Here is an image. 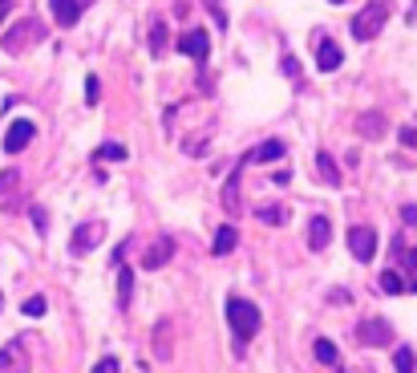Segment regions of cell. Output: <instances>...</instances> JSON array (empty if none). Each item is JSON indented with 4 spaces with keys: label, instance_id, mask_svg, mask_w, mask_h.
<instances>
[{
    "label": "cell",
    "instance_id": "23",
    "mask_svg": "<svg viewBox=\"0 0 417 373\" xmlns=\"http://www.w3.org/2000/svg\"><path fill=\"white\" fill-rule=\"evenodd\" d=\"M316 361L320 365H336L340 357H336V345L328 341V337H316Z\"/></svg>",
    "mask_w": 417,
    "mask_h": 373
},
{
    "label": "cell",
    "instance_id": "10",
    "mask_svg": "<svg viewBox=\"0 0 417 373\" xmlns=\"http://www.w3.org/2000/svg\"><path fill=\"white\" fill-rule=\"evenodd\" d=\"M312 45H316V69H320V73H332V69H340L344 53H340V45H336V41L320 37V41H312Z\"/></svg>",
    "mask_w": 417,
    "mask_h": 373
},
{
    "label": "cell",
    "instance_id": "29",
    "mask_svg": "<svg viewBox=\"0 0 417 373\" xmlns=\"http://www.w3.org/2000/svg\"><path fill=\"white\" fill-rule=\"evenodd\" d=\"M401 146H405V150H417V126H405V130H401Z\"/></svg>",
    "mask_w": 417,
    "mask_h": 373
},
{
    "label": "cell",
    "instance_id": "27",
    "mask_svg": "<svg viewBox=\"0 0 417 373\" xmlns=\"http://www.w3.org/2000/svg\"><path fill=\"white\" fill-rule=\"evenodd\" d=\"M45 296H29V300H25V317H45Z\"/></svg>",
    "mask_w": 417,
    "mask_h": 373
},
{
    "label": "cell",
    "instance_id": "19",
    "mask_svg": "<svg viewBox=\"0 0 417 373\" xmlns=\"http://www.w3.org/2000/svg\"><path fill=\"white\" fill-rule=\"evenodd\" d=\"M235 243H239V232H235L231 224H227V228H219V232H215V243H211V252H215V256H227V252H235Z\"/></svg>",
    "mask_w": 417,
    "mask_h": 373
},
{
    "label": "cell",
    "instance_id": "33",
    "mask_svg": "<svg viewBox=\"0 0 417 373\" xmlns=\"http://www.w3.org/2000/svg\"><path fill=\"white\" fill-rule=\"evenodd\" d=\"M283 73H288L292 82H300V61H296V57H283Z\"/></svg>",
    "mask_w": 417,
    "mask_h": 373
},
{
    "label": "cell",
    "instance_id": "3",
    "mask_svg": "<svg viewBox=\"0 0 417 373\" xmlns=\"http://www.w3.org/2000/svg\"><path fill=\"white\" fill-rule=\"evenodd\" d=\"M41 37H45V25H41V21H33V16H25V21H16V25L4 33V41H0V45H4V53H25L29 45H37Z\"/></svg>",
    "mask_w": 417,
    "mask_h": 373
},
{
    "label": "cell",
    "instance_id": "21",
    "mask_svg": "<svg viewBox=\"0 0 417 373\" xmlns=\"http://www.w3.org/2000/svg\"><path fill=\"white\" fill-rule=\"evenodd\" d=\"M93 158H97V163H126V146H122V142H101Z\"/></svg>",
    "mask_w": 417,
    "mask_h": 373
},
{
    "label": "cell",
    "instance_id": "18",
    "mask_svg": "<svg viewBox=\"0 0 417 373\" xmlns=\"http://www.w3.org/2000/svg\"><path fill=\"white\" fill-rule=\"evenodd\" d=\"M130 300H134V272L126 264H118V304L130 309Z\"/></svg>",
    "mask_w": 417,
    "mask_h": 373
},
{
    "label": "cell",
    "instance_id": "34",
    "mask_svg": "<svg viewBox=\"0 0 417 373\" xmlns=\"http://www.w3.org/2000/svg\"><path fill=\"white\" fill-rule=\"evenodd\" d=\"M207 8H211V16L219 21V29H227V16H223V8H219V0H207Z\"/></svg>",
    "mask_w": 417,
    "mask_h": 373
},
{
    "label": "cell",
    "instance_id": "1",
    "mask_svg": "<svg viewBox=\"0 0 417 373\" xmlns=\"http://www.w3.org/2000/svg\"><path fill=\"white\" fill-rule=\"evenodd\" d=\"M227 325L239 341H247V337H255L260 333V309L251 304V300H243V296H231L227 300Z\"/></svg>",
    "mask_w": 417,
    "mask_h": 373
},
{
    "label": "cell",
    "instance_id": "22",
    "mask_svg": "<svg viewBox=\"0 0 417 373\" xmlns=\"http://www.w3.org/2000/svg\"><path fill=\"white\" fill-rule=\"evenodd\" d=\"M150 53H154V57L166 53V21H154V25H150Z\"/></svg>",
    "mask_w": 417,
    "mask_h": 373
},
{
    "label": "cell",
    "instance_id": "38",
    "mask_svg": "<svg viewBox=\"0 0 417 373\" xmlns=\"http://www.w3.org/2000/svg\"><path fill=\"white\" fill-rule=\"evenodd\" d=\"M328 4H344V0H328Z\"/></svg>",
    "mask_w": 417,
    "mask_h": 373
},
{
    "label": "cell",
    "instance_id": "28",
    "mask_svg": "<svg viewBox=\"0 0 417 373\" xmlns=\"http://www.w3.org/2000/svg\"><path fill=\"white\" fill-rule=\"evenodd\" d=\"M93 373H122V365H118V357H101V361L93 365Z\"/></svg>",
    "mask_w": 417,
    "mask_h": 373
},
{
    "label": "cell",
    "instance_id": "35",
    "mask_svg": "<svg viewBox=\"0 0 417 373\" xmlns=\"http://www.w3.org/2000/svg\"><path fill=\"white\" fill-rule=\"evenodd\" d=\"M272 183H276V186H288V183H292V171H288V167H283V171H276V175H272Z\"/></svg>",
    "mask_w": 417,
    "mask_h": 373
},
{
    "label": "cell",
    "instance_id": "2",
    "mask_svg": "<svg viewBox=\"0 0 417 373\" xmlns=\"http://www.w3.org/2000/svg\"><path fill=\"white\" fill-rule=\"evenodd\" d=\"M385 21H389V4H385V0H369V4L353 16V37H357V41H372V37L385 29Z\"/></svg>",
    "mask_w": 417,
    "mask_h": 373
},
{
    "label": "cell",
    "instance_id": "4",
    "mask_svg": "<svg viewBox=\"0 0 417 373\" xmlns=\"http://www.w3.org/2000/svg\"><path fill=\"white\" fill-rule=\"evenodd\" d=\"M150 345H154V357H158V361H170V357H175V321H170V317H162V321L154 325Z\"/></svg>",
    "mask_w": 417,
    "mask_h": 373
},
{
    "label": "cell",
    "instance_id": "39",
    "mask_svg": "<svg viewBox=\"0 0 417 373\" xmlns=\"http://www.w3.org/2000/svg\"><path fill=\"white\" fill-rule=\"evenodd\" d=\"M86 4H93V0H81V8H86Z\"/></svg>",
    "mask_w": 417,
    "mask_h": 373
},
{
    "label": "cell",
    "instance_id": "9",
    "mask_svg": "<svg viewBox=\"0 0 417 373\" xmlns=\"http://www.w3.org/2000/svg\"><path fill=\"white\" fill-rule=\"evenodd\" d=\"M179 49H183L190 61H207V53H211V37L203 33V29H190L179 37Z\"/></svg>",
    "mask_w": 417,
    "mask_h": 373
},
{
    "label": "cell",
    "instance_id": "8",
    "mask_svg": "<svg viewBox=\"0 0 417 373\" xmlns=\"http://www.w3.org/2000/svg\"><path fill=\"white\" fill-rule=\"evenodd\" d=\"M101 235H105L101 224H81V228L73 232V239H69V252H73V256H86V252H93V248L101 243Z\"/></svg>",
    "mask_w": 417,
    "mask_h": 373
},
{
    "label": "cell",
    "instance_id": "6",
    "mask_svg": "<svg viewBox=\"0 0 417 373\" xmlns=\"http://www.w3.org/2000/svg\"><path fill=\"white\" fill-rule=\"evenodd\" d=\"M170 256H175V239H170V235H158V239L146 248V256H142V268H146V272H158L162 264H170Z\"/></svg>",
    "mask_w": 417,
    "mask_h": 373
},
{
    "label": "cell",
    "instance_id": "30",
    "mask_svg": "<svg viewBox=\"0 0 417 373\" xmlns=\"http://www.w3.org/2000/svg\"><path fill=\"white\" fill-rule=\"evenodd\" d=\"M16 179H21L16 171H4V175H0V195H8V191L16 186Z\"/></svg>",
    "mask_w": 417,
    "mask_h": 373
},
{
    "label": "cell",
    "instance_id": "11",
    "mask_svg": "<svg viewBox=\"0 0 417 373\" xmlns=\"http://www.w3.org/2000/svg\"><path fill=\"white\" fill-rule=\"evenodd\" d=\"M357 337H361V345H389V341H393V328L372 317V321H361Z\"/></svg>",
    "mask_w": 417,
    "mask_h": 373
},
{
    "label": "cell",
    "instance_id": "31",
    "mask_svg": "<svg viewBox=\"0 0 417 373\" xmlns=\"http://www.w3.org/2000/svg\"><path fill=\"white\" fill-rule=\"evenodd\" d=\"M97 97H101V86H97V77H90V82H86V101L97 106Z\"/></svg>",
    "mask_w": 417,
    "mask_h": 373
},
{
    "label": "cell",
    "instance_id": "24",
    "mask_svg": "<svg viewBox=\"0 0 417 373\" xmlns=\"http://www.w3.org/2000/svg\"><path fill=\"white\" fill-rule=\"evenodd\" d=\"M255 215H260V219H264V224H288V207H276V203H268V207H260V211H255Z\"/></svg>",
    "mask_w": 417,
    "mask_h": 373
},
{
    "label": "cell",
    "instance_id": "16",
    "mask_svg": "<svg viewBox=\"0 0 417 373\" xmlns=\"http://www.w3.org/2000/svg\"><path fill=\"white\" fill-rule=\"evenodd\" d=\"M357 130H361V139H381L385 134V114L381 110H365L357 118Z\"/></svg>",
    "mask_w": 417,
    "mask_h": 373
},
{
    "label": "cell",
    "instance_id": "20",
    "mask_svg": "<svg viewBox=\"0 0 417 373\" xmlns=\"http://www.w3.org/2000/svg\"><path fill=\"white\" fill-rule=\"evenodd\" d=\"M393 370H397V373H414L417 370L414 345H397V353H393Z\"/></svg>",
    "mask_w": 417,
    "mask_h": 373
},
{
    "label": "cell",
    "instance_id": "41",
    "mask_svg": "<svg viewBox=\"0 0 417 373\" xmlns=\"http://www.w3.org/2000/svg\"><path fill=\"white\" fill-rule=\"evenodd\" d=\"M414 292H417V284H414Z\"/></svg>",
    "mask_w": 417,
    "mask_h": 373
},
{
    "label": "cell",
    "instance_id": "25",
    "mask_svg": "<svg viewBox=\"0 0 417 373\" xmlns=\"http://www.w3.org/2000/svg\"><path fill=\"white\" fill-rule=\"evenodd\" d=\"M381 292L385 296H401L405 292V280L397 276V272H381Z\"/></svg>",
    "mask_w": 417,
    "mask_h": 373
},
{
    "label": "cell",
    "instance_id": "12",
    "mask_svg": "<svg viewBox=\"0 0 417 373\" xmlns=\"http://www.w3.org/2000/svg\"><path fill=\"white\" fill-rule=\"evenodd\" d=\"M49 8H53V21L61 29H73L77 16H81V0H49Z\"/></svg>",
    "mask_w": 417,
    "mask_h": 373
},
{
    "label": "cell",
    "instance_id": "15",
    "mask_svg": "<svg viewBox=\"0 0 417 373\" xmlns=\"http://www.w3.org/2000/svg\"><path fill=\"white\" fill-rule=\"evenodd\" d=\"M328 235H332V224H328L325 215H312V224H308V248L312 252H325Z\"/></svg>",
    "mask_w": 417,
    "mask_h": 373
},
{
    "label": "cell",
    "instance_id": "26",
    "mask_svg": "<svg viewBox=\"0 0 417 373\" xmlns=\"http://www.w3.org/2000/svg\"><path fill=\"white\" fill-rule=\"evenodd\" d=\"M16 353H21V341H12V345L0 349V373H8V365L16 361Z\"/></svg>",
    "mask_w": 417,
    "mask_h": 373
},
{
    "label": "cell",
    "instance_id": "37",
    "mask_svg": "<svg viewBox=\"0 0 417 373\" xmlns=\"http://www.w3.org/2000/svg\"><path fill=\"white\" fill-rule=\"evenodd\" d=\"M8 4H12V0H0V21L8 16Z\"/></svg>",
    "mask_w": 417,
    "mask_h": 373
},
{
    "label": "cell",
    "instance_id": "14",
    "mask_svg": "<svg viewBox=\"0 0 417 373\" xmlns=\"http://www.w3.org/2000/svg\"><path fill=\"white\" fill-rule=\"evenodd\" d=\"M312 167H316V175H320V183H325V186H340V167L332 163V154H328V150H316Z\"/></svg>",
    "mask_w": 417,
    "mask_h": 373
},
{
    "label": "cell",
    "instance_id": "36",
    "mask_svg": "<svg viewBox=\"0 0 417 373\" xmlns=\"http://www.w3.org/2000/svg\"><path fill=\"white\" fill-rule=\"evenodd\" d=\"M401 219H405V224H417V207H401Z\"/></svg>",
    "mask_w": 417,
    "mask_h": 373
},
{
    "label": "cell",
    "instance_id": "13",
    "mask_svg": "<svg viewBox=\"0 0 417 373\" xmlns=\"http://www.w3.org/2000/svg\"><path fill=\"white\" fill-rule=\"evenodd\" d=\"M243 167H247V163L239 158V167L227 175V186H223V211H227V215H239V211H243V203H239V175H243Z\"/></svg>",
    "mask_w": 417,
    "mask_h": 373
},
{
    "label": "cell",
    "instance_id": "7",
    "mask_svg": "<svg viewBox=\"0 0 417 373\" xmlns=\"http://www.w3.org/2000/svg\"><path fill=\"white\" fill-rule=\"evenodd\" d=\"M33 134H37V126H33L29 118H16V122L4 130V150H8V154H21V150L33 142Z\"/></svg>",
    "mask_w": 417,
    "mask_h": 373
},
{
    "label": "cell",
    "instance_id": "32",
    "mask_svg": "<svg viewBox=\"0 0 417 373\" xmlns=\"http://www.w3.org/2000/svg\"><path fill=\"white\" fill-rule=\"evenodd\" d=\"M33 224H37V232H41V235L49 232V215H45V207H33Z\"/></svg>",
    "mask_w": 417,
    "mask_h": 373
},
{
    "label": "cell",
    "instance_id": "40",
    "mask_svg": "<svg viewBox=\"0 0 417 373\" xmlns=\"http://www.w3.org/2000/svg\"><path fill=\"white\" fill-rule=\"evenodd\" d=\"M0 309H4V296H0Z\"/></svg>",
    "mask_w": 417,
    "mask_h": 373
},
{
    "label": "cell",
    "instance_id": "5",
    "mask_svg": "<svg viewBox=\"0 0 417 373\" xmlns=\"http://www.w3.org/2000/svg\"><path fill=\"white\" fill-rule=\"evenodd\" d=\"M349 252L361 264H369L372 256H377V232L372 228H349Z\"/></svg>",
    "mask_w": 417,
    "mask_h": 373
},
{
    "label": "cell",
    "instance_id": "17",
    "mask_svg": "<svg viewBox=\"0 0 417 373\" xmlns=\"http://www.w3.org/2000/svg\"><path fill=\"white\" fill-rule=\"evenodd\" d=\"M276 158H283V142H279V139L260 142L251 154H243V163H276Z\"/></svg>",
    "mask_w": 417,
    "mask_h": 373
}]
</instances>
